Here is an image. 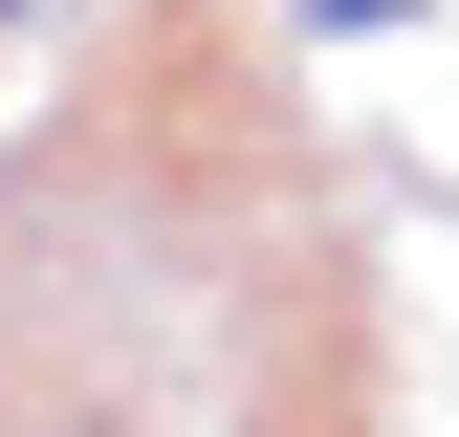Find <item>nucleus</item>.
Masks as SVG:
<instances>
[{"label":"nucleus","mask_w":459,"mask_h":437,"mask_svg":"<svg viewBox=\"0 0 459 437\" xmlns=\"http://www.w3.org/2000/svg\"><path fill=\"white\" fill-rule=\"evenodd\" d=\"M307 22H416V0H307Z\"/></svg>","instance_id":"1"},{"label":"nucleus","mask_w":459,"mask_h":437,"mask_svg":"<svg viewBox=\"0 0 459 437\" xmlns=\"http://www.w3.org/2000/svg\"><path fill=\"white\" fill-rule=\"evenodd\" d=\"M22 437H132V416H22Z\"/></svg>","instance_id":"2"}]
</instances>
